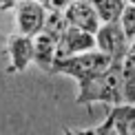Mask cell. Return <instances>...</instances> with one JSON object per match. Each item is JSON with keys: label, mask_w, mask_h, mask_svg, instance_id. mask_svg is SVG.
<instances>
[{"label": "cell", "mask_w": 135, "mask_h": 135, "mask_svg": "<svg viewBox=\"0 0 135 135\" xmlns=\"http://www.w3.org/2000/svg\"><path fill=\"white\" fill-rule=\"evenodd\" d=\"M78 104H122L124 102V62H111L104 71L98 75L89 78V80L78 82Z\"/></svg>", "instance_id": "1"}, {"label": "cell", "mask_w": 135, "mask_h": 135, "mask_svg": "<svg viewBox=\"0 0 135 135\" xmlns=\"http://www.w3.org/2000/svg\"><path fill=\"white\" fill-rule=\"evenodd\" d=\"M111 62H113V60H111L104 51L91 49V51H82V53L69 55V58L55 60L53 66H51V73L69 75V78H73V80L82 82V80H89V78L98 75L100 71H104Z\"/></svg>", "instance_id": "2"}, {"label": "cell", "mask_w": 135, "mask_h": 135, "mask_svg": "<svg viewBox=\"0 0 135 135\" xmlns=\"http://www.w3.org/2000/svg\"><path fill=\"white\" fill-rule=\"evenodd\" d=\"M95 42H98L100 51H104L115 62H124L128 55V49H131V40H128L120 20L102 22L100 29L95 31Z\"/></svg>", "instance_id": "3"}, {"label": "cell", "mask_w": 135, "mask_h": 135, "mask_svg": "<svg viewBox=\"0 0 135 135\" xmlns=\"http://www.w3.org/2000/svg\"><path fill=\"white\" fill-rule=\"evenodd\" d=\"M80 133H91V135H135V104L133 102L113 104V109L109 111L106 120L98 128L80 131Z\"/></svg>", "instance_id": "4"}, {"label": "cell", "mask_w": 135, "mask_h": 135, "mask_svg": "<svg viewBox=\"0 0 135 135\" xmlns=\"http://www.w3.org/2000/svg\"><path fill=\"white\" fill-rule=\"evenodd\" d=\"M47 7L40 0H20L16 4V25H18V33L25 36H36L42 31L44 20H47Z\"/></svg>", "instance_id": "5"}, {"label": "cell", "mask_w": 135, "mask_h": 135, "mask_svg": "<svg viewBox=\"0 0 135 135\" xmlns=\"http://www.w3.org/2000/svg\"><path fill=\"white\" fill-rule=\"evenodd\" d=\"M98 47L95 42V33L91 31H84V29H78V27H66L62 31L58 40V49H55V60L60 58H69V55H75V53H82V51H91V49Z\"/></svg>", "instance_id": "6"}, {"label": "cell", "mask_w": 135, "mask_h": 135, "mask_svg": "<svg viewBox=\"0 0 135 135\" xmlns=\"http://www.w3.org/2000/svg\"><path fill=\"white\" fill-rule=\"evenodd\" d=\"M9 51V73H20L33 62V38L25 33H16L7 40Z\"/></svg>", "instance_id": "7"}, {"label": "cell", "mask_w": 135, "mask_h": 135, "mask_svg": "<svg viewBox=\"0 0 135 135\" xmlns=\"http://www.w3.org/2000/svg\"><path fill=\"white\" fill-rule=\"evenodd\" d=\"M64 16L71 27H78V29L91 31V33H95L100 29V25H102V20H100L91 0H73L64 9Z\"/></svg>", "instance_id": "8"}, {"label": "cell", "mask_w": 135, "mask_h": 135, "mask_svg": "<svg viewBox=\"0 0 135 135\" xmlns=\"http://www.w3.org/2000/svg\"><path fill=\"white\" fill-rule=\"evenodd\" d=\"M60 36L42 29L40 33L33 36V62L40 66L42 71L51 73V66L55 62V49H58Z\"/></svg>", "instance_id": "9"}, {"label": "cell", "mask_w": 135, "mask_h": 135, "mask_svg": "<svg viewBox=\"0 0 135 135\" xmlns=\"http://www.w3.org/2000/svg\"><path fill=\"white\" fill-rule=\"evenodd\" d=\"M95 11H98L100 20L102 22H113V20H120L122 13L126 9V0H91Z\"/></svg>", "instance_id": "10"}, {"label": "cell", "mask_w": 135, "mask_h": 135, "mask_svg": "<svg viewBox=\"0 0 135 135\" xmlns=\"http://www.w3.org/2000/svg\"><path fill=\"white\" fill-rule=\"evenodd\" d=\"M120 22H122V27H124L128 40L133 42V38H135V4H131V2L126 4V9H124V13H122Z\"/></svg>", "instance_id": "11"}, {"label": "cell", "mask_w": 135, "mask_h": 135, "mask_svg": "<svg viewBox=\"0 0 135 135\" xmlns=\"http://www.w3.org/2000/svg\"><path fill=\"white\" fill-rule=\"evenodd\" d=\"M40 2L47 7V11H64L73 0H40Z\"/></svg>", "instance_id": "12"}, {"label": "cell", "mask_w": 135, "mask_h": 135, "mask_svg": "<svg viewBox=\"0 0 135 135\" xmlns=\"http://www.w3.org/2000/svg\"><path fill=\"white\" fill-rule=\"evenodd\" d=\"M20 0H0V9H11V7H16V4H18Z\"/></svg>", "instance_id": "13"}, {"label": "cell", "mask_w": 135, "mask_h": 135, "mask_svg": "<svg viewBox=\"0 0 135 135\" xmlns=\"http://www.w3.org/2000/svg\"><path fill=\"white\" fill-rule=\"evenodd\" d=\"M126 60L131 64H135V38H133V42H131V49H128V55H126Z\"/></svg>", "instance_id": "14"}, {"label": "cell", "mask_w": 135, "mask_h": 135, "mask_svg": "<svg viewBox=\"0 0 135 135\" xmlns=\"http://www.w3.org/2000/svg\"><path fill=\"white\" fill-rule=\"evenodd\" d=\"M126 2H131V4H135V0H126Z\"/></svg>", "instance_id": "15"}]
</instances>
